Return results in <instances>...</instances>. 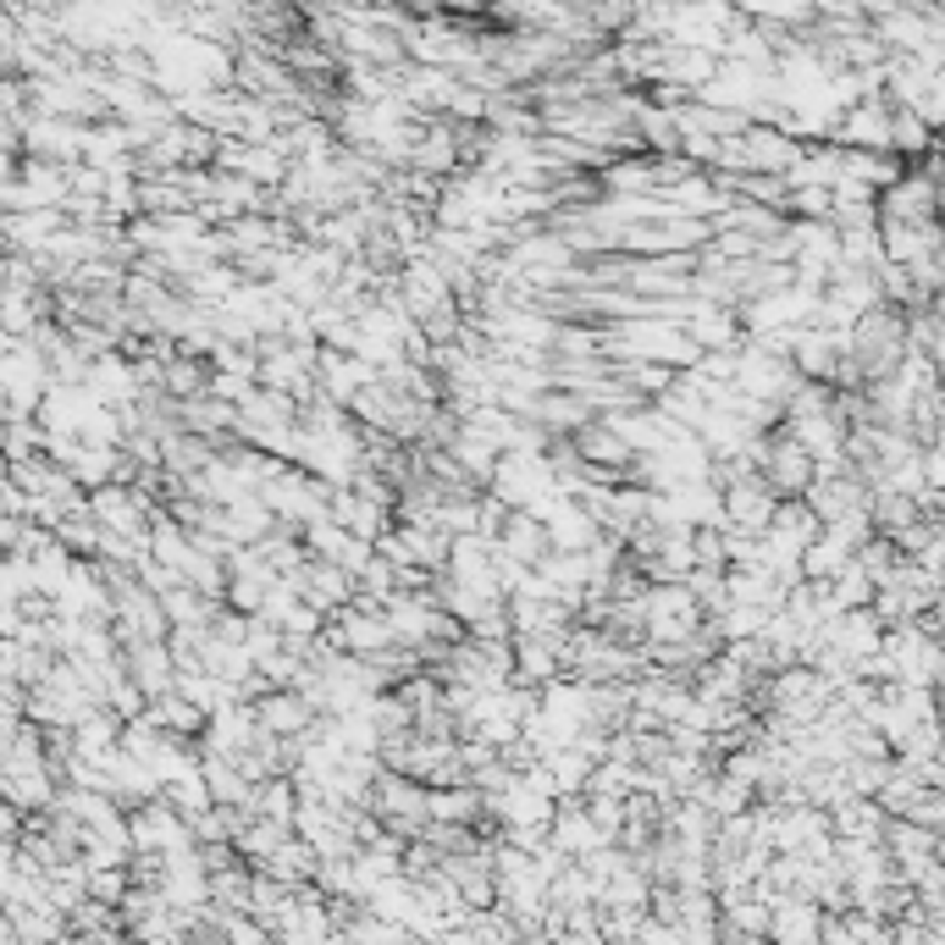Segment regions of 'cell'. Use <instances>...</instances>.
Returning <instances> with one entry per match:
<instances>
[{
    "mask_svg": "<svg viewBox=\"0 0 945 945\" xmlns=\"http://www.w3.org/2000/svg\"><path fill=\"white\" fill-rule=\"evenodd\" d=\"M260 719H266V730H283V736H294V730L311 719V708H305L299 697H272V702L260 708Z\"/></svg>",
    "mask_w": 945,
    "mask_h": 945,
    "instance_id": "6da1fadb",
    "label": "cell"
}]
</instances>
